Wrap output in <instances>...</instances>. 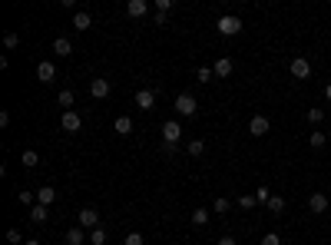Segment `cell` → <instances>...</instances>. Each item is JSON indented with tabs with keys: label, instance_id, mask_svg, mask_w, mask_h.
<instances>
[{
	"label": "cell",
	"instance_id": "obj_10",
	"mask_svg": "<svg viewBox=\"0 0 331 245\" xmlns=\"http://www.w3.org/2000/svg\"><path fill=\"white\" fill-rule=\"evenodd\" d=\"M136 106H139V110H152V106H156V90H139V93H136Z\"/></svg>",
	"mask_w": 331,
	"mask_h": 245
},
{
	"label": "cell",
	"instance_id": "obj_34",
	"mask_svg": "<svg viewBox=\"0 0 331 245\" xmlns=\"http://www.w3.org/2000/svg\"><path fill=\"white\" fill-rule=\"evenodd\" d=\"M169 7H173V0H156V10H159V14H169Z\"/></svg>",
	"mask_w": 331,
	"mask_h": 245
},
{
	"label": "cell",
	"instance_id": "obj_16",
	"mask_svg": "<svg viewBox=\"0 0 331 245\" xmlns=\"http://www.w3.org/2000/svg\"><path fill=\"white\" fill-rule=\"evenodd\" d=\"M20 162H24V166H27V169H33V166H37V162H40V156H37V149H24V152H20Z\"/></svg>",
	"mask_w": 331,
	"mask_h": 245
},
{
	"label": "cell",
	"instance_id": "obj_6",
	"mask_svg": "<svg viewBox=\"0 0 331 245\" xmlns=\"http://www.w3.org/2000/svg\"><path fill=\"white\" fill-rule=\"evenodd\" d=\"M79 225H83V229H100V212H96V209H83V212H79Z\"/></svg>",
	"mask_w": 331,
	"mask_h": 245
},
{
	"label": "cell",
	"instance_id": "obj_12",
	"mask_svg": "<svg viewBox=\"0 0 331 245\" xmlns=\"http://www.w3.org/2000/svg\"><path fill=\"white\" fill-rule=\"evenodd\" d=\"M90 93H93L96 100H106V96H110V79H93V83H90Z\"/></svg>",
	"mask_w": 331,
	"mask_h": 245
},
{
	"label": "cell",
	"instance_id": "obj_4",
	"mask_svg": "<svg viewBox=\"0 0 331 245\" xmlns=\"http://www.w3.org/2000/svg\"><path fill=\"white\" fill-rule=\"evenodd\" d=\"M292 76L295 79H308V76H311V63H308L305 56H295V60H292Z\"/></svg>",
	"mask_w": 331,
	"mask_h": 245
},
{
	"label": "cell",
	"instance_id": "obj_30",
	"mask_svg": "<svg viewBox=\"0 0 331 245\" xmlns=\"http://www.w3.org/2000/svg\"><path fill=\"white\" fill-rule=\"evenodd\" d=\"M17 43H20V37H17V33H7V37H4V47H7V50H14Z\"/></svg>",
	"mask_w": 331,
	"mask_h": 245
},
{
	"label": "cell",
	"instance_id": "obj_32",
	"mask_svg": "<svg viewBox=\"0 0 331 245\" xmlns=\"http://www.w3.org/2000/svg\"><path fill=\"white\" fill-rule=\"evenodd\" d=\"M126 245H146V242H142L139 232H129V235H126Z\"/></svg>",
	"mask_w": 331,
	"mask_h": 245
},
{
	"label": "cell",
	"instance_id": "obj_20",
	"mask_svg": "<svg viewBox=\"0 0 331 245\" xmlns=\"http://www.w3.org/2000/svg\"><path fill=\"white\" fill-rule=\"evenodd\" d=\"M113 126H116V133H123V136H129V133H133V119H129V116H119V119H116V123H113Z\"/></svg>",
	"mask_w": 331,
	"mask_h": 245
},
{
	"label": "cell",
	"instance_id": "obj_38",
	"mask_svg": "<svg viewBox=\"0 0 331 245\" xmlns=\"http://www.w3.org/2000/svg\"><path fill=\"white\" fill-rule=\"evenodd\" d=\"M24 245H40V242H37V238H27V242H24Z\"/></svg>",
	"mask_w": 331,
	"mask_h": 245
},
{
	"label": "cell",
	"instance_id": "obj_33",
	"mask_svg": "<svg viewBox=\"0 0 331 245\" xmlns=\"http://www.w3.org/2000/svg\"><path fill=\"white\" fill-rule=\"evenodd\" d=\"M311 146H315V149H321V146H324V133H311Z\"/></svg>",
	"mask_w": 331,
	"mask_h": 245
},
{
	"label": "cell",
	"instance_id": "obj_2",
	"mask_svg": "<svg viewBox=\"0 0 331 245\" xmlns=\"http://www.w3.org/2000/svg\"><path fill=\"white\" fill-rule=\"evenodd\" d=\"M219 33L222 37H235L238 30H242V20H238V17H219Z\"/></svg>",
	"mask_w": 331,
	"mask_h": 245
},
{
	"label": "cell",
	"instance_id": "obj_21",
	"mask_svg": "<svg viewBox=\"0 0 331 245\" xmlns=\"http://www.w3.org/2000/svg\"><path fill=\"white\" fill-rule=\"evenodd\" d=\"M60 106H66V110H73V90H60Z\"/></svg>",
	"mask_w": 331,
	"mask_h": 245
},
{
	"label": "cell",
	"instance_id": "obj_14",
	"mask_svg": "<svg viewBox=\"0 0 331 245\" xmlns=\"http://www.w3.org/2000/svg\"><path fill=\"white\" fill-rule=\"evenodd\" d=\"M53 53H56V56H70V53H73L70 40H66V37H56V40H53Z\"/></svg>",
	"mask_w": 331,
	"mask_h": 245
},
{
	"label": "cell",
	"instance_id": "obj_9",
	"mask_svg": "<svg viewBox=\"0 0 331 245\" xmlns=\"http://www.w3.org/2000/svg\"><path fill=\"white\" fill-rule=\"evenodd\" d=\"M179 136H182V129H179V123H173V119H169V123H162V142H179Z\"/></svg>",
	"mask_w": 331,
	"mask_h": 245
},
{
	"label": "cell",
	"instance_id": "obj_18",
	"mask_svg": "<svg viewBox=\"0 0 331 245\" xmlns=\"http://www.w3.org/2000/svg\"><path fill=\"white\" fill-rule=\"evenodd\" d=\"M90 235H83V229H70L66 232V245H83Z\"/></svg>",
	"mask_w": 331,
	"mask_h": 245
},
{
	"label": "cell",
	"instance_id": "obj_39",
	"mask_svg": "<svg viewBox=\"0 0 331 245\" xmlns=\"http://www.w3.org/2000/svg\"><path fill=\"white\" fill-rule=\"evenodd\" d=\"M324 96H328V100H331V83H328V87H324Z\"/></svg>",
	"mask_w": 331,
	"mask_h": 245
},
{
	"label": "cell",
	"instance_id": "obj_29",
	"mask_svg": "<svg viewBox=\"0 0 331 245\" xmlns=\"http://www.w3.org/2000/svg\"><path fill=\"white\" fill-rule=\"evenodd\" d=\"M255 199H259V202H265V206H268V199H272V192H268V186H259V192H255Z\"/></svg>",
	"mask_w": 331,
	"mask_h": 245
},
{
	"label": "cell",
	"instance_id": "obj_28",
	"mask_svg": "<svg viewBox=\"0 0 331 245\" xmlns=\"http://www.w3.org/2000/svg\"><path fill=\"white\" fill-rule=\"evenodd\" d=\"M262 245H282V235H278V232H268V235L262 238Z\"/></svg>",
	"mask_w": 331,
	"mask_h": 245
},
{
	"label": "cell",
	"instance_id": "obj_37",
	"mask_svg": "<svg viewBox=\"0 0 331 245\" xmlns=\"http://www.w3.org/2000/svg\"><path fill=\"white\" fill-rule=\"evenodd\" d=\"M219 245H235V238H232V235H225V238H219Z\"/></svg>",
	"mask_w": 331,
	"mask_h": 245
},
{
	"label": "cell",
	"instance_id": "obj_23",
	"mask_svg": "<svg viewBox=\"0 0 331 245\" xmlns=\"http://www.w3.org/2000/svg\"><path fill=\"white\" fill-rule=\"evenodd\" d=\"M90 242H93V245H106V232H103V225L90 232Z\"/></svg>",
	"mask_w": 331,
	"mask_h": 245
},
{
	"label": "cell",
	"instance_id": "obj_25",
	"mask_svg": "<svg viewBox=\"0 0 331 245\" xmlns=\"http://www.w3.org/2000/svg\"><path fill=\"white\" fill-rule=\"evenodd\" d=\"M205 222H209V212H205V209H196V212H192V225H205Z\"/></svg>",
	"mask_w": 331,
	"mask_h": 245
},
{
	"label": "cell",
	"instance_id": "obj_13",
	"mask_svg": "<svg viewBox=\"0 0 331 245\" xmlns=\"http://www.w3.org/2000/svg\"><path fill=\"white\" fill-rule=\"evenodd\" d=\"M146 10H149L146 0H129V4H126V14L129 17H146Z\"/></svg>",
	"mask_w": 331,
	"mask_h": 245
},
{
	"label": "cell",
	"instance_id": "obj_3",
	"mask_svg": "<svg viewBox=\"0 0 331 245\" xmlns=\"http://www.w3.org/2000/svg\"><path fill=\"white\" fill-rule=\"evenodd\" d=\"M60 126H63L66 133H79L83 119H79V113H76V110H66V113H63V119H60Z\"/></svg>",
	"mask_w": 331,
	"mask_h": 245
},
{
	"label": "cell",
	"instance_id": "obj_1",
	"mask_svg": "<svg viewBox=\"0 0 331 245\" xmlns=\"http://www.w3.org/2000/svg\"><path fill=\"white\" fill-rule=\"evenodd\" d=\"M176 110H179V116H196V110H199L196 96H189V93H179V96H176Z\"/></svg>",
	"mask_w": 331,
	"mask_h": 245
},
{
	"label": "cell",
	"instance_id": "obj_15",
	"mask_svg": "<svg viewBox=\"0 0 331 245\" xmlns=\"http://www.w3.org/2000/svg\"><path fill=\"white\" fill-rule=\"evenodd\" d=\"M47 206H40V202H37V206H30V219L33 222H37V225H43V222H47Z\"/></svg>",
	"mask_w": 331,
	"mask_h": 245
},
{
	"label": "cell",
	"instance_id": "obj_26",
	"mask_svg": "<svg viewBox=\"0 0 331 245\" xmlns=\"http://www.w3.org/2000/svg\"><path fill=\"white\" fill-rule=\"evenodd\" d=\"M268 209H272V212H282V209H285V199L282 196H272V199H268Z\"/></svg>",
	"mask_w": 331,
	"mask_h": 245
},
{
	"label": "cell",
	"instance_id": "obj_8",
	"mask_svg": "<svg viewBox=\"0 0 331 245\" xmlns=\"http://www.w3.org/2000/svg\"><path fill=\"white\" fill-rule=\"evenodd\" d=\"M53 76H56V66L50 63V60L37 63V79H40V83H53Z\"/></svg>",
	"mask_w": 331,
	"mask_h": 245
},
{
	"label": "cell",
	"instance_id": "obj_27",
	"mask_svg": "<svg viewBox=\"0 0 331 245\" xmlns=\"http://www.w3.org/2000/svg\"><path fill=\"white\" fill-rule=\"evenodd\" d=\"M238 206H242V209H255V206H259V199H255V196H238Z\"/></svg>",
	"mask_w": 331,
	"mask_h": 245
},
{
	"label": "cell",
	"instance_id": "obj_17",
	"mask_svg": "<svg viewBox=\"0 0 331 245\" xmlns=\"http://www.w3.org/2000/svg\"><path fill=\"white\" fill-rule=\"evenodd\" d=\"M90 24H93V20H90V14H83V10L73 17V30H90Z\"/></svg>",
	"mask_w": 331,
	"mask_h": 245
},
{
	"label": "cell",
	"instance_id": "obj_24",
	"mask_svg": "<svg viewBox=\"0 0 331 245\" xmlns=\"http://www.w3.org/2000/svg\"><path fill=\"white\" fill-rule=\"evenodd\" d=\"M202 152H205V142L202 139H192L189 142V156H202Z\"/></svg>",
	"mask_w": 331,
	"mask_h": 245
},
{
	"label": "cell",
	"instance_id": "obj_11",
	"mask_svg": "<svg viewBox=\"0 0 331 245\" xmlns=\"http://www.w3.org/2000/svg\"><path fill=\"white\" fill-rule=\"evenodd\" d=\"M37 202H40V206H53V202H56V189H53V186H40V192H37Z\"/></svg>",
	"mask_w": 331,
	"mask_h": 245
},
{
	"label": "cell",
	"instance_id": "obj_35",
	"mask_svg": "<svg viewBox=\"0 0 331 245\" xmlns=\"http://www.w3.org/2000/svg\"><path fill=\"white\" fill-rule=\"evenodd\" d=\"M215 212H229V199H215Z\"/></svg>",
	"mask_w": 331,
	"mask_h": 245
},
{
	"label": "cell",
	"instance_id": "obj_7",
	"mask_svg": "<svg viewBox=\"0 0 331 245\" xmlns=\"http://www.w3.org/2000/svg\"><path fill=\"white\" fill-rule=\"evenodd\" d=\"M268 129H272L268 116H262V113H259V116H252V123H249V133H252V136H265Z\"/></svg>",
	"mask_w": 331,
	"mask_h": 245
},
{
	"label": "cell",
	"instance_id": "obj_31",
	"mask_svg": "<svg viewBox=\"0 0 331 245\" xmlns=\"http://www.w3.org/2000/svg\"><path fill=\"white\" fill-rule=\"evenodd\" d=\"M196 76H199V79H202V83H209V79H212V76H215V70H209V66H202V70H199V73H196Z\"/></svg>",
	"mask_w": 331,
	"mask_h": 245
},
{
	"label": "cell",
	"instance_id": "obj_36",
	"mask_svg": "<svg viewBox=\"0 0 331 245\" xmlns=\"http://www.w3.org/2000/svg\"><path fill=\"white\" fill-rule=\"evenodd\" d=\"M7 242H10V245H20V232L10 229V232H7Z\"/></svg>",
	"mask_w": 331,
	"mask_h": 245
},
{
	"label": "cell",
	"instance_id": "obj_5",
	"mask_svg": "<svg viewBox=\"0 0 331 245\" xmlns=\"http://www.w3.org/2000/svg\"><path fill=\"white\" fill-rule=\"evenodd\" d=\"M308 209H311L315 215L328 212V196H324V192H311V196H308Z\"/></svg>",
	"mask_w": 331,
	"mask_h": 245
},
{
	"label": "cell",
	"instance_id": "obj_22",
	"mask_svg": "<svg viewBox=\"0 0 331 245\" xmlns=\"http://www.w3.org/2000/svg\"><path fill=\"white\" fill-rule=\"evenodd\" d=\"M321 119H324V110H318V106H311V110H308V123H311V126H318Z\"/></svg>",
	"mask_w": 331,
	"mask_h": 245
},
{
	"label": "cell",
	"instance_id": "obj_19",
	"mask_svg": "<svg viewBox=\"0 0 331 245\" xmlns=\"http://www.w3.org/2000/svg\"><path fill=\"white\" fill-rule=\"evenodd\" d=\"M212 70H215V76H229V73H232V60H229V56H222Z\"/></svg>",
	"mask_w": 331,
	"mask_h": 245
}]
</instances>
